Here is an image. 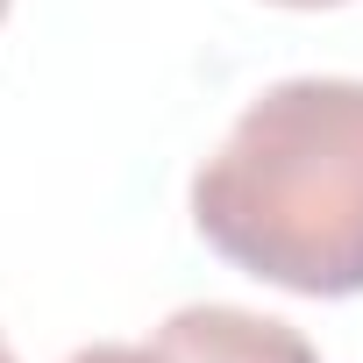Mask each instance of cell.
Segmentation results:
<instances>
[{
    "label": "cell",
    "mask_w": 363,
    "mask_h": 363,
    "mask_svg": "<svg viewBox=\"0 0 363 363\" xmlns=\"http://www.w3.org/2000/svg\"><path fill=\"white\" fill-rule=\"evenodd\" d=\"M193 228L278 292H363V79L264 86L193 171Z\"/></svg>",
    "instance_id": "cell-1"
},
{
    "label": "cell",
    "mask_w": 363,
    "mask_h": 363,
    "mask_svg": "<svg viewBox=\"0 0 363 363\" xmlns=\"http://www.w3.org/2000/svg\"><path fill=\"white\" fill-rule=\"evenodd\" d=\"M157 363H320L313 342L292 320L250 313V306H178L157 335H150Z\"/></svg>",
    "instance_id": "cell-2"
},
{
    "label": "cell",
    "mask_w": 363,
    "mask_h": 363,
    "mask_svg": "<svg viewBox=\"0 0 363 363\" xmlns=\"http://www.w3.org/2000/svg\"><path fill=\"white\" fill-rule=\"evenodd\" d=\"M65 363H157V356H150V342H143V349H128V342H93V349H72Z\"/></svg>",
    "instance_id": "cell-3"
},
{
    "label": "cell",
    "mask_w": 363,
    "mask_h": 363,
    "mask_svg": "<svg viewBox=\"0 0 363 363\" xmlns=\"http://www.w3.org/2000/svg\"><path fill=\"white\" fill-rule=\"evenodd\" d=\"M271 8H342V0H271Z\"/></svg>",
    "instance_id": "cell-4"
},
{
    "label": "cell",
    "mask_w": 363,
    "mask_h": 363,
    "mask_svg": "<svg viewBox=\"0 0 363 363\" xmlns=\"http://www.w3.org/2000/svg\"><path fill=\"white\" fill-rule=\"evenodd\" d=\"M0 363H15V349H8V335H0Z\"/></svg>",
    "instance_id": "cell-5"
},
{
    "label": "cell",
    "mask_w": 363,
    "mask_h": 363,
    "mask_svg": "<svg viewBox=\"0 0 363 363\" xmlns=\"http://www.w3.org/2000/svg\"><path fill=\"white\" fill-rule=\"evenodd\" d=\"M8 8H15V0H0V22H8Z\"/></svg>",
    "instance_id": "cell-6"
}]
</instances>
